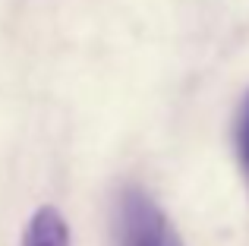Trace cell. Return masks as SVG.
I'll list each match as a JSON object with an SVG mask.
<instances>
[{
	"instance_id": "obj_1",
	"label": "cell",
	"mask_w": 249,
	"mask_h": 246,
	"mask_svg": "<svg viewBox=\"0 0 249 246\" xmlns=\"http://www.w3.org/2000/svg\"><path fill=\"white\" fill-rule=\"evenodd\" d=\"M117 246H183V240L161 205L129 186L117 202Z\"/></svg>"
},
{
	"instance_id": "obj_2",
	"label": "cell",
	"mask_w": 249,
	"mask_h": 246,
	"mask_svg": "<svg viewBox=\"0 0 249 246\" xmlns=\"http://www.w3.org/2000/svg\"><path fill=\"white\" fill-rule=\"evenodd\" d=\"M22 246H70V228L54 205H41L29 218L22 234Z\"/></svg>"
},
{
	"instance_id": "obj_3",
	"label": "cell",
	"mask_w": 249,
	"mask_h": 246,
	"mask_svg": "<svg viewBox=\"0 0 249 246\" xmlns=\"http://www.w3.org/2000/svg\"><path fill=\"white\" fill-rule=\"evenodd\" d=\"M233 145H237V161H240V171H243L246 186H249V95L243 98V105H240V111H237Z\"/></svg>"
}]
</instances>
